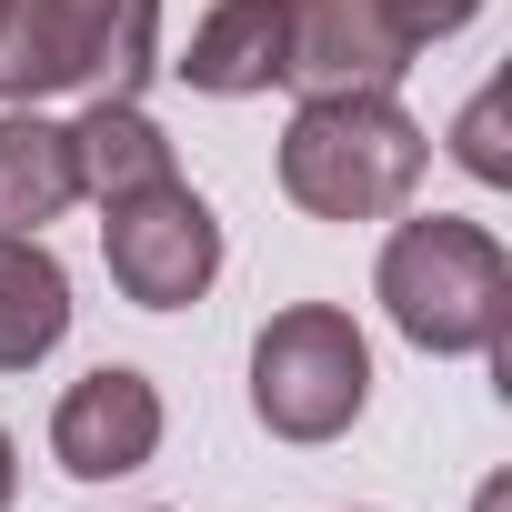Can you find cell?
<instances>
[{"label": "cell", "instance_id": "3957f363", "mask_svg": "<svg viewBox=\"0 0 512 512\" xmlns=\"http://www.w3.org/2000/svg\"><path fill=\"white\" fill-rule=\"evenodd\" d=\"M161 0H0V101H141Z\"/></svg>", "mask_w": 512, "mask_h": 512}, {"label": "cell", "instance_id": "8fae6325", "mask_svg": "<svg viewBox=\"0 0 512 512\" xmlns=\"http://www.w3.org/2000/svg\"><path fill=\"white\" fill-rule=\"evenodd\" d=\"M71 171H81V201H131V191H151V181H181L171 131H161L141 101H81V121H71Z\"/></svg>", "mask_w": 512, "mask_h": 512}, {"label": "cell", "instance_id": "7a4b0ae2", "mask_svg": "<svg viewBox=\"0 0 512 512\" xmlns=\"http://www.w3.org/2000/svg\"><path fill=\"white\" fill-rule=\"evenodd\" d=\"M422 171H432V141L392 91H322L282 131V191L312 221H392L412 211Z\"/></svg>", "mask_w": 512, "mask_h": 512}, {"label": "cell", "instance_id": "6da1fadb", "mask_svg": "<svg viewBox=\"0 0 512 512\" xmlns=\"http://www.w3.org/2000/svg\"><path fill=\"white\" fill-rule=\"evenodd\" d=\"M392 332L432 362H462V352H502L512 342V251L462 221V211H432V221H402L382 241V272H372Z\"/></svg>", "mask_w": 512, "mask_h": 512}, {"label": "cell", "instance_id": "52a82bcc", "mask_svg": "<svg viewBox=\"0 0 512 512\" xmlns=\"http://www.w3.org/2000/svg\"><path fill=\"white\" fill-rule=\"evenodd\" d=\"M161 392H151V372H131V362H101V372H81L71 392H61V412H51V462L71 472V482H121V472H141L151 452H161Z\"/></svg>", "mask_w": 512, "mask_h": 512}, {"label": "cell", "instance_id": "8992f818", "mask_svg": "<svg viewBox=\"0 0 512 512\" xmlns=\"http://www.w3.org/2000/svg\"><path fill=\"white\" fill-rule=\"evenodd\" d=\"M412 71V31L382 0H282V81L302 101L322 91H392Z\"/></svg>", "mask_w": 512, "mask_h": 512}, {"label": "cell", "instance_id": "9c48e42d", "mask_svg": "<svg viewBox=\"0 0 512 512\" xmlns=\"http://www.w3.org/2000/svg\"><path fill=\"white\" fill-rule=\"evenodd\" d=\"M191 91L211 101H251V91H272L282 81V0H211L191 51L171 61Z\"/></svg>", "mask_w": 512, "mask_h": 512}, {"label": "cell", "instance_id": "7c38bea8", "mask_svg": "<svg viewBox=\"0 0 512 512\" xmlns=\"http://www.w3.org/2000/svg\"><path fill=\"white\" fill-rule=\"evenodd\" d=\"M492 121H502V101L482 91V101L462 111V131H452V151H462V171H472V181H512V161H502V141H492Z\"/></svg>", "mask_w": 512, "mask_h": 512}, {"label": "cell", "instance_id": "5b68a950", "mask_svg": "<svg viewBox=\"0 0 512 512\" xmlns=\"http://www.w3.org/2000/svg\"><path fill=\"white\" fill-rule=\"evenodd\" d=\"M101 262L121 282V302L141 312H191L221 282V221L191 181H151L131 201H101Z\"/></svg>", "mask_w": 512, "mask_h": 512}, {"label": "cell", "instance_id": "30bf717a", "mask_svg": "<svg viewBox=\"0 0 512 512\" xmlns=\"http://www.w3.org/2000/svg\"><path fill=\"white\" fill-rule=\"evenodd\" d=\"M71 332V272L41 231H0V372L51 362Z\"/></svg>", "mask_w": 512, "mask_h": 512}, {"label": "cell", "instance_id": "5bb4252c", "mask_svg": "<svg viewBox=\"0 0 512 512\" xmlns=\"http://www.w3.org/2000/svg\"><path fill=\"white\" fill-rule=\"evenodd\" d=\"M11 492H21V442L0 432V512H11Z\"/></svg>", "mask_w": 512, "mask_h": 512}, {"label": "cell", "instance_id": "ba28073f", "mask_svg": "<svg viewBox=\"0 0 512 512\" xmlns=\"http://www.w3.org/2000/svg\"><path fill=\"white\" fill-rule=\"evenodd\" d=\"M71 201H81L71 121H51L41 101H0V231H41Z\"/></svg>", "mask_w": 512, "mask_h": 512}, {"label": "cell", "instance_id": "4fadbf2b", "mask_svg": "<svg viewBox=\"0 0 512 512\" xmlns=\"http://www.w3.org/2000/svg\"><path fill=\"white\" fill-rule=\"evenodd\" d=\"M382 11H392V21L412 31V51H432V41H452V31H462V21L482 11V0H382Z\"/></svg>", "mask_w": 512, "mask_h": 512}, {"label": "cell", "instance_id": "277c9868", "mask_svg": "<svg viewBox=\"0 0 512 512\" xmlns=\"http://www.w3.org/2000/svg\"><path fill=\"white\" fill-rule=\"evenodd\" d=\"M372 402V342L332 302H292L251 332V412L272 442H342Z\"/></svg>", "mask_w": 512, "mask_h": 512}]
</instances>
